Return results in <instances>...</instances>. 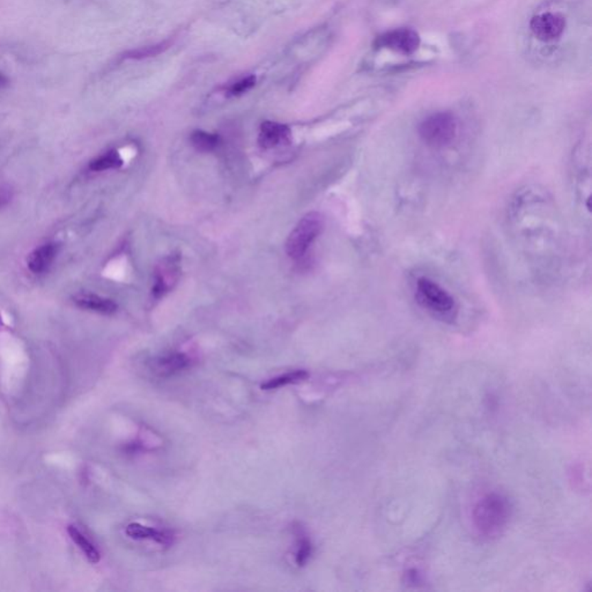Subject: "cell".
Masks as SVG:
<instances>
[{"label":"cell","mask_w":592,"mask_h":592,"mask_svg":"<svg viewBox=\"0 0 592 592\" xmlns=\"http://www.w3.org/2000/svg\"><path fill=\"white\" fill-rule=\"evenodd\" d=\"M68 531V534L71 536V539L85 553L86 558L90 562H92V564H97L100 561V559H101V554H100L99 549H96L94 544L90 543V540L87 539L86 536L77 527H74V525H70Z\"/></svg>","instance_id":"cell-14"},{"label":"cell","mask_w":592,"mask_h":592,"mask_svg":"<svg viewBox=\"0 0 592 592\" xmlns=\"http://www.w3.org/2000/svg\"><path fill=\"white\" fill-rule=\"evenodd\" d=\"M308 377L309 374L305 370H294V371L282 374V375L268 379L265 383H263L260 388H262V390H265V391H270V390H275V388H284V386H290V384L302 382Z\"/></svg>","instance_id":"cell-13"},{"label":"cell","mask_w":592,"mask_h":592,"mask_svg":"<svg viewBox=\"0 0 592 592\" xmlns=\"http://www.w3.org/2000/svg\"><path fill=\"white\" fill-rule=\"evenodd\" d=\"M292 138V131L285 124L277 122H264L260 125L259 131L258 144L260 147L270 149L278 146L288 144Z\"/></svg>","instance_id":"cell-8"},{"label":"cell","mask_w":592,"mask_h":592,"mask_svg":"<svg viewBox=\"0 0 592 592\" xmlns=\"http://www.w3.org/2000/svg\"><path fill=\"white\" fill-rule=\"evenodd\" d=\"M508 517V502L497 494L482 497L473 509L475 529L482 536H493L499 534L507 524Z\"/></svg>","instance_id":"cell-2"},{"label":"cell","mask_w":592,"mask_h":592,"mask_svg":"<svg viewBox=\"0 0 592 592\" xmlns=\"http://www.w3.org/2000/svg\"><path fill=\"white\" fill-rule=\"evenodd\" d=\"M256 85V78L253 75L243 78L240 80L236 81L229 87L228 94L231 96H240L244 92H249L253 86Z\"/></svg>","instance_id":"cell-19"},{"label":"cell","mask_w":592,"mask_h":592,"mask_svg":"<svg viewBox=\"0 0 592 592\" xmlns=\"http://www.w3.org/2000/svg\"><path fill=\"white\" fill-rule=\"evenodd\" d=\"M125 534L134 540H152L161 546L173 544L174 536L168 531L157 530L154 527H146L140 523H131L125 529Z\"/></svg>","instance_id":"cell-10"},{"label":"cell","mask_w":592,"mask_h":592,"mask_svg":"<svg viewBox=\"0 0 592 592\" xmlns=\"http://www.w3.org/2000/svg\"><path fill=\"white\" fill-rule=\"evenodd\" d=\"M7 86H9V78L3 72H0V90Z\"/></svg>","instance_id":"cell-21"},{"label":"cell","mask_w":592,"mask_h":592,"mask_svg":"<svg viewBox=\"0 0 592 592\" xmlns=\"http://www.w3.org/2000/svg\"><path fill=\"white\" fill-rule=\"evenodd\" d=\"M0 324H1V316H0Z\"/></svg>","instance_id":"cell-22"},{"label":"cell","mask_w":592,"mask_h":592,"mask_svg":"<svg viewBox=\"0 0 592 592\" xmlns=\"http://www.w3.org/2000/svg\"><path fill=\"white\" fill-rule=\"evenodd\" d=\"M416 300L426 312L442 321H453L458 312L456 300L441 285L427 277L419 278L416 284Z\"/></svg>","instance_id":"cell-1"},{"label":"cell","mask_w":592,"mask_h":592,"mask_svg":"<svg viewBox=\"0 0 592 592\" xmlns=\"http://www.w3.org/2000/svg\"><path fill=\"white\" fill-rule=\"evenodd\" d=\"M377 44L381 48H386L396 53L410 55L419 48L420 37L412 29L403 28V29L388 31L386 34L379 37Z\"/></svg>","instance_id":"cell-7"},{"label":"cell","mask_w":592,"mask_h":592,"mask_svg":"<svg viewBox=\"0 0 592 592\" xmlns=\"http://www.w3.org/2000/svg\"><path fill=\"white\" fill-rule=\"evenodd\" d=\"M566 21L558 13H541L530 22L531 31L539 41L551 42L558 40L564 33Z\"/></svg>","instance_id":"cell-6"},{"label":"cell","mask_w":592,"mask_h":592,"mask_svg":"<svg viewBox=\"0 0 592 592\" xmlns=\"http://www.w3.org/2000/svg\"><path fill=\"white\" fill-rule=\"evenodd\" d=\"M456 118L450 112H436L430 115L419 125V136L426 145L433 148H443L451 145L456 139Z\"/></svg>","instance_id":"cell-3"},{"label":"cell","mask_w":592,"mask_h":592,"mask_svg":"<svg viewBox=\"0 0 592 592\" xmlns=\"http://www.w3.org/2000/svg\"><path fill=\"white\" fill-rule=\"evenodd\" d=\"M58 247L55 243L42 244L28 257V268L34 275H42L53 265Z\"/></svg>","instance_id":"cell-9"},{"label":"cell","mask_w":592,"mask_h":592,"mask_svg":"<svg viewBox=\"0 0 592 592\" xmlns=\"http://www.w3.org/2000/svg\"><path fill=\"white\" fill-rule=\"evenodd\" d=\"M323 227V218L319 213H308L303 216L287 238V255L295 260L302 258L321 234Z\"/></svg>","instance_id":"cell-4"},{"label":"cell","mask_w":592,"mask_h":592,"mask_svg":"<svg viewBox=\"0 0 592 592\" xmlns=\"http://www.w3.org/2000/svg\"><path fill=\"white\" fill-rule=\"evenodd\" d=\"M192 146L199 152H212L219 147L221 144V138L218 134L205 132L201 130H197L191 133L190 137Z\"/></svg>","instance_id":"cell-15"},{"label":"cell","mask_w":592,"mask_h":592,"mask_svg":"<svg viewBox=\"0 0 592 592\" xmlns=\"http://www.w3.org/2000/svg\"><path fill=\"white\" fill-rule=\"evenodd\" d=\"M169 41H164L157 44H152V46H142L138 49L130 50L125 55L124 58L134 59V60H142V59L151 58L155 56L164 53L170 46Z\"/></svg>","instance_id":"cell-17"},{"label":"cell","mask_w":592,"mask_h":592,"mask_svg":"<svg viewBox=\"0 0 592 592\" xmlns=\"http://www.w3.org/2000/svg\"><path fill=\"white\" fill-rule=\"evenodd\" d=\"M12 190L6 185H0V208L7 206L9 201H12Z\"/></svg>","instance_id":"cell-20"},{"label":"cell","mask_w":592,"mask_h":592,"mask_svg":"<svg viewBox=\"0 0 592 592\" xmlns=\"http://www.w3.org/2000/svg\"><path fill=\"white\" fill-rule=\"evenodd\" d=\"M123 164V159L116 151H109L105 154L96 157L90 164V169L95 173L105 171V170L118 169Z\"/></svg>","instance_id":"cell-16"},{"label":"cell","mask_w":592,"mask_h":592,"mask_svg":"<svg viewBox=\"0 0 592 592\" xmlns=\"http://www.w3.org/2000/svg\"><path fill=\"white\" fill-rule=\"evenodd\" d=\"M179 272V256L166 257L161 262L155 272L154 286L152 288V295L154 299L164 297L170 290H173L181 275Z\"/></svg>","instance_id":"cell-5"},{"label":"cell","mask_w":592,"mask_h":592,"mask_svg":"<svg viewBox=\"0 0 592 592\" xmlns=\"http://www.w3.org/2000/svg\"><path fill=\"white\" fill-rule=\"evenodd\" d=\"M75 305L79 308L97 312L102 314H111L117 312V305L112 300L95 295V294H83L75 299Z\"/></svg>","instance_id":"cell-12"},{"label":"cell","mask_w":592,"mask_h":592,"mask_svg":"<svg viewBox=\"0 0 592 592\" xmlns=\"http://www.w3.org/2000/svg\"><path fill=\"white\" fill-rule=\"evenodd\" d=\"M190 364H191V359L189 358L188 355L175 352V353H169L157 359L155 362V371L159 374V376H171L174 374L179 373L190 367Z\"/></svg>","instance_id":"cell-11"},{"label":"cell","mask_w":592,"mask_h":592,"mask_svg":"<svg viewBox=\"0 0 592 592\" xmlns=\"http://www.w3.org/2000/svg\"><path fill=\"white\" fill-rule=\"evenodd\" d=\"M297 546H296L295 564L299 567H303L312 558V544L308 536L299 534L297 536Z\"/></svg>","instance_id":"cell-18"}]
</instances>
